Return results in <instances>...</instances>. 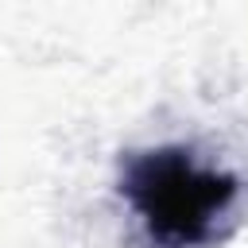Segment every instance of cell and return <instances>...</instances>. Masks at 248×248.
Instances as JSON below:
<instances>
[{
    "instance_id": "1",
    "label": "cell",
    "mask_w": 248,
    "mask_h": 248,
    "mask_svg": "<svg viewBox=\"0 0 248 248\" xmlns=\"http://www.w3.org/2000/svg\"><path fill=\"white\" fill-rule=\"evenodd\" d=\"M120 190L159 248H202L217 240L236 202V178L202 167L186 147H155L128 155Z\"/></svg>"
}]
</instances>
